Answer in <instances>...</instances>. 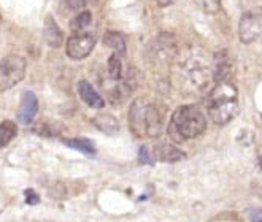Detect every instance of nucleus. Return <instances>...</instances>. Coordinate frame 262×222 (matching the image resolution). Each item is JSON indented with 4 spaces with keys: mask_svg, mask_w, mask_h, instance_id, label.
<instances>
[{
    "mask_svg": "<svg viewBox=\"0 0 262 222\" xmlns=\"http://www.w3.org/2000/svg\"><path fill=\"white\" fill-rule=\"evenodd\" d=\"M129 127L135 137H159L164 130V113L161 106L146 97L134 100L129 108Z\"/></svg>",
    "mask_w": 262,
    "mask_h": 222,
    "instance_id": "nucleus-1",
    "label": "nucleus"
},
{
    "mask_svg": "<svg viewBox=\"0 0 262 222\" xmlns=\"http://www.w3.org/2000/svg\"><path fill=\"white\" fill-rule=\"evenodd\" d=\"M210 119L226 125L238 115V89L232 81H220L213 87L208 97Z\"/></svg>",
    "mask_w": 262,
    "mask_h": 222,
    "instance_id": "nucleus-2",
    "label": "nucleus"
},
{
    "mask_svg": "<svg viewBox=\"0 0 262 222\" xmlns=\"http://www.w3.org/2000/svg\"><path fill=\"white\" fill-rule=\"evenodd\" d=\"M207 129V118L204 111L195 105L180 106L172 115L170 124H168V135L177 143L184 140H191L202 135Z\"/></svg>",
    "mask_w": 262,
    "mask_h": 222,
    "instance_id": "nucleus-3",
    "label": "nucleus"
},
{
    "mask_svg": "<svg viewBox=\"0 0 262 222\" xmlns=\"http://www.w3.org/2000/svg\"><path fill=\"white\" fill-rule=\"evenodd\" d=\"M178 72L183 84L194 91L205 89L210 81V65L202 56L188 54L180 62Z\"/></svg>",
    "mask_w": 262,
    "mask_h": 222,
    "instance_id": "nucleus-4",
    "label": "nucleus"
},
{
    "mask_svg": "<svg viewBox=\"0 0 262 222\" xmlns=\"http://www.w3.org/2000/svg\"><path fill=\"white\" fill-rule=\"evenodd\" d=\"M27 63L21 56L11 54L0 60V92L8 91L23 81Z\"/></svg>",
    "mask_w": 262,
    "mask_h": 222,
    "instance_id": "nucleus-5",
    "label": "nucleus"
},
{
    "mask_svg": "<svg viewBox=\"0 0 262 222\" xmlns=\"http://www.w3.org/2000/svg\"><path fill=\"white\" fill-rule=\"evenodd\" d=\"M238 37L245 45L262 40V8H253L243 13L238 24Z\"/></svg>",
    "mask_w": 262,
    "mask_h": 222,
    "instance_id": "nucleus-6",
    "label": "nucleus"
},
{
    "mask_svg": "<svg viewBox=\"0 0 262 222\" xmlns=\"http://www.w3.org/2000/svg\"><path fill=\"white\" fill-rule=\"evenodd\" d=\"M94 46H96V38L92 35H89V34H76V35H72L67 40L66 51H67V56L70 59L81 60V59L88 57L92 53Z\"/></svg>",
    "mask_w": 262,
    "mask_h": 222,
    "instance_id": "nucleus-7",
    "label": "nucleus"
},
{
    "mask_svg": "<svg viewBox=\"0 0 262 222\" xmlns=\"http://www.w3.org/2000/svg\"><path fill=\"white\" fill-rule=\"evenodd\" d=\"M37 111H38V100L35 97V94L30 92V91L24 92L21 105H19V111H18V119H19V122L30 124V122L34 121Z\"/></svg>",
    "mask_w": 262,
    "mask_h": 222,
    "instance_id": "nucleus-8",
    "label": "nucleus"
},
{
    "mask_svg": "<svg viewBox=\"0 0 262 222\" xmlns=\"http://www.w3.org/2000/svg\"><path fill=\"white\" fill-rule=\"evenodd\" d=\"M232 60H230L227 51L218 53L214 57V70H213V78L214 81H230L232 78Z\"/></svg>",
    "mask_w": 262,
    "mask_h": 222,
    "instance_id": "nucleus-9",
    "label": "nucleus"
},
{
    "mask_svg": "<svg viewBox=\"0 0 262 222\" xmlns=\"http://www.w3.org/2000/svg\"><path fill=\"white\" fill-rule=\"evenodd\" d=\"M43 37H45L46 45H50L51 48H59L64 43L62 30H60V27L57 26V23L54 21V18H51V16H48V18L45 19Z\"/></svg>",
    "mask_w": 262,
    "mask_h": 222,
    "instance_id": "nucleus-10",
    "label": "nucleus"
},
{
    "mask_svg": "<svg viewBox=\"0 0 262 222\" xmlns=\"http://www.w3.org/2000/svg\"><path fill=\"white\" fill-rule=\"evenodd\" d=\"M78 94H80L81 100L86 105H89L91 108H103V105H105L102 95L92 87V84L89 81H86V79L78 83Z\"/></svg>",
    "mask_w": 262,
    "mask_h": 222,
    "instance_id": "nucleus-11",
    "label": "nucleus"
},
{
    "mask_svg": "<svg viewBox=\"0 0 262 222\" xmlns=\"http://www.w3.org/2000/svg\"><path fill=\"white\" fill-rule=\"evenodd\" d=\"M156 156L164 162H178L186 157V154H184L181 149H178L177 146L170 145V143H161V145H158Z\"/></svg>",
    "mask_w": 262,
    "mask_h": 222,
    "instance_id": "nucleus-12",
    "label": "nucleus"
},
{
    "mask_svg": "<svg viewBox=\"0 0 262 222\" xmlns=\"http://www.w3.org/2000/svg\"><path fill=\"white\" fill-rule=\"evenodd\" d=\"M94 125L97 127L99 130L108 134V135H115L119 132V122L115 116L112 115H99L94 118Z\"/></svg>",
    "mask_w": 262,
    "mask_h": 222,
    "instance_id": "nucleus-13",
    "label": "nucleus"
},
{
    "mask_svg": "<svg viewBox=\"0 0 262 222\" xmlns=\"http://www.w3.org/2000/svg\"><path fill=\"white\" fill-rule=\"evenodd\" d=\"M103 43L115 51L118 56L126 54V38L122 37L119 32H106L103 35Z\"/></svg>",
    "mask_w": 262,
    "mask_h": 222,
    "instance_id": "nucleus-14",
    "label": "nucleus"
},
{
    "mask_svg": "<svg viewBox=\"0 0 262 222\" xmlns=\"http://www.w3.org/2000/svg\"><path fill=\"white\" fill-rule=\"evenodd\" d=\"M16 135H18V125L13 121L0 122V148H5Z\"/></svg>",
    "mask_w": 262,
    "mask_h": 222,
    "instance_id": "nucleus-15",
    "label": "nucleus"
},
{
    "mask_svg": "<svg viewBox=\"0 0 262 222\" xmlns=\"http://www.w3.org/2000/svg\"><path fill=\"white\" fill-rule=\"evenodd\" d=\"M91 21H92V14L89 11H83L80 14H76L70 21V29L73 32H76V34H83V32L89 27Z\"/></svg>",
    "mask_w": 262,
    "mask_h": 222,
    "instance_id": "nucleus-16",
    "label": "nucleus"
},
{
    "mask_svg": "<svg viewBox=\"0 0 262 222\" xmlns=\"http://www.w3.org/2000/svg\"><path fill=\"white\" fill-rule=\"evenodd\" d=\"M108 76L112 81H119L122 79V62H121V56L113 54L108 59Z\"/></svg>",
    "mask_w": 262,
    "mask_h": 222,
    "instance_id": "nucleus-17",
    "label": "nucleus"
},
{
    "mask_svg": "<svg viewBox=\"0 0 262 222\" xmlns=\"http://www.w3.org/2000/svg\"><path fill=\"white\" fill-rule=\"evenodd\" d=\"M64 143L67 146L73 148V149H78L84 154H94L96 148L92 145V141L89 140H83V138H76V140H64Z\"/></svg>",
    "mask_w": 262,
    "mask_h": 222,
    "instance_id": "nucleus-18",
    "label": "nucleus"
},
{
    "mask_svg": "<svg viewBox=\"0 0 262 222\" xmlns=\"http://www.w3.org/2000/svg\"><path fill=\"white\" fill-rule=\"evenodd\" d=\"M194 2L200 10L208 13V14L218 13L221 8V0H194Z\"/></svg>",
    "mask_w": 262,
    "mask_h": 222,
    "instance_id": "nucleus-19",
    "label": "nucleus"
},
{
    "mask_svg": "<svg viewBox=\"0 0 262 222\" xmlns=\"http://www.w3.org/2000/svg\"><path fill=\"white\" fill-rule=\"evenodd\" d=\"M88 0H62V7H66L69 11H80L84 8Z\"/></svg>",
    "mask_w": 262,
    "mask_h": 222,
    "instance_id": "nucleus-20",
    "label": "nucleus"
},
{
    "mask_svg": "<svg viewBox=\"0 0 262 222\" xmlns=\"http://www.w3.org/2000/svg\"><path fill=\"white\" fill-rule=\"evenodd\" d=\"M138 162H140V164H152L149 149L146 146H142L140 151H138Z\"/></svg>",
    "mask_w": 262,
    "mask_h": 222,
    "instance_id": "nucleus-21",
    "label": "nucleus"
},
{
    "mask_svg": "<svg viewBox=\"0 0 262 222\" xmlns=\"http://www.w3.org/2000/svg\"><path fill=\"white\" fill-rule=\"evenodd\" d=\"M40 202V198L37 197V194L34 192L32 189H27L26 190V203H29V205H35V203H38Z\"/></svg>",
    "mask_w": 262,
    "mask_h": 222,
    "instance_id": "nucleus-22",
    "label": "nucleus"
},
{
    "mask_svg": "<svg viewBox=\"0 0 262 222\" xmlns=\"http://www.w3.org/2000/svg\"><path fill=\"white\" fill-rule=\"evenodd\" d=\"M248 216H250L251 222H262V210L253 208L248 211Z\"/></svg>",
    "mask_w": 262,
    "mask_h": 222,
    "instance_id": "nucleus-23",
    "label": "nucleus"
},
{
    "mask_svg": "<svg viewBox=\"0 0 262 222\" xmlns=\"http://www.w3.org/2000/svg\"><path fill=\"white\" fill-rule=\"evenodd\" d=\"M154 2H156L159 7H168V5L173 2V0H154Z\"/></svg>",
    "mask_w": 262,
    "mask_h": 222,
    "instance_id": "nucleus-24",
    "label": "nucleus"
},
{
    "mask_svg": "<svg viewBox=\"0 0 262 222\" xmlns=\"http://www.w3.org/2000/svg\"><path fill=\"white\" fill-rule=\"evenodd\" d=\"M259 167H260V171H262V156L259 157Z\"/></svg>",
    "mask_w": 262,
    "mask_h": 222,
    "instance_id": "nucleus-25",
    "label": "nucleus"
},
{
    "mask_svg": "<svg viewBox=\"0 0 262 222\" xmlns=\"http://www.w3.org/2000/svg\"><path fill=\"white\" fill-rule=\"evenodd\" d=\"M0 19H2V18H0Z\"/></svg>",
    "mask_w": 262,
    "mask_h": 222,
    "instance_id": "nucleus-26",
    "label": "nucleus"
}]
</instances>
